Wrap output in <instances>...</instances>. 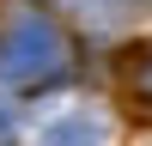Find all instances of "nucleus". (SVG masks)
<instances>
[{
  "mask_svg": "<svg viewBox=\"0 0 152 146\" xmlns=\"http://www.w3.org/2000/svg\"><path fill=\"white\" fill-rule=\"evenodd\" d=\"M61 67H67V36H61L43 12L6 24V36H0V79L6 85L37 91V85H49Z\"/></svg>",
  "mask_w": 152,
  "mask_h": 146,
  "instance_id": "nucleus-1",
  "label": "nucleus"
},
{
  "mask_svg": "<svg viewBox=\"0 0 152 146\" xmlns=\"http://www.w3.org/2000/svg\"><path fill=\"white\" fill-rule=\"evenodd\" d=\"M128 91L140 97V104H152V49H140V55L128 61Z\"/></svg>",
  "mask_w": 152,
  "mask_h": 146,
  "instance_id": "nucleus-2",
  "label": "nucleus"
},
{
  "mask_svg": "<svg viewBox=\"0 0 152 146\" xmlns=\"http://www.w3.org/2000/svg\"><path fill=\"white\" fill-rule=\"evenodd\" d=\"M0 146H12V110L0 104Z\"/></svg>",
  "mask_w": 152,
  "mask_h": 146,
  "instance_id": "nucleus-3",
  "label": "nucleus"
}]
</instances>
